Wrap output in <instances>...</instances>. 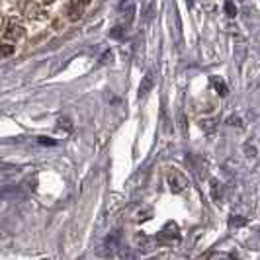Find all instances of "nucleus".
<instances>
[{
	"label": "nucleus",
	"mask_w": 260,
	"mask_h": 260,
	"mask_svg": "<svg viewBox=\"0 0 260 260\" xmlns=\"http://www.w3.org/2000/svg\"><path fill=\"white\" fill-rule=\"evenodd\" d=\"M119 251V231H112L106 237L98 247H96V255L100 259H114Z\"/></svg>",
	"instance_id": "1"
},
{
	"label": "nucleus",
	"mask_w": 260,
	"mask_h": 260,
	"mask_svg": "<svg viewBox=\"0 0 260 260\" xmlns=\"http://www.w3.org/2000/svg\"><path fill=\"white\" fill-rule=\"evenodd\" d=\"M159 245H176L180 241V227L174 221H168L165 227L161 229V233L155 239Z\"/></svg>",
	"instance_id": "2"
},
{
	"label": "nucleus",
	"mask_w": 260,
	"mask_h": 260,
	"mask_svg": "<svg viewBox=\"0 0 260 260\" xmlns=\"http://www.w3.org/2000/svg\"><path fill=\"white\" fill-rule=\"evenodd\" d=\"M166 182H168V186H170V192H174V194L184 192L190 184L188 178H186L180 170H176V168H168V172H166Z\"/></svg>",
	"instance_id": "3"
},
{
	"label": "nucleus",
	"mask_w": 260,
	"mask_h": 260,
	"mask_svg": "<svg viewBox=\"0 0 260 260\" xmlns=\"http://www.w3.org/2000/svg\"><path fill=\"white\" fill-rule=\"evenodd\" d=\"M2 37H4L6 41H10V43L22 39V37H24V25L18 24V22H10V24L6 25V29L2 31Z\"/></svg>",
	"instance_id": "4"
},
{
	"label": "nucleus",
	"mask_w": 260,
	"mask_h": 260,
	"mask_svg": "<svg viewBox=\"0 0 260 260\" xmlns=\"http://www.w3.org/2000/svg\"><path fill=\"white\" fill-rule=\"evenodd\" d=\"M155 245H157V241H155V239L143 235V233H139V235L135 237V247H137L141 253H149V251H153V247H155Z\"/></svg>",
	"instance_id": "5"
},
{
	"label": "nucleus",
	"mask_w": 260,
	"mask_h": 260,
	"mask_svg": "<svg viewBox=\"0 0 260 260\" xmlns=\"http://www.w3.org/2000/svg\"><path fill=\"white\" fill-rule=\"evenodd\" d=\"M67 16H69V20H72V22L80 20L82 18V4H78L76 0H72L71 4L67 6Z\"/></svg>",
	"instance_id": "6"
},
{
	"label": "nucleus",
	"mask_w": 260,
	"mask_h": 260,
	"mask_svg": "<svg viewBox=\"0 0 260 260\" xmlns=\"http://www.w3.org/2000/svg\"><path fill=\"white\" fill-rule=\"evenodd\" d=\"M153 84H155V78H153V72H147L145 76H143L141 80V86H139V98L147 94V92H151V88H153Z\"/></svg>",
	"instance_id": "7"
},
{
	"label": "nucleus",
	"mask_w": 260,
	"mask_h": 260,
	"mask_svg": "<svg viewBox=\"0 0 260 260\" xmlns=\"http://www.w3.org/2000/svg\"><path fill=\"white\" fill-rule=\"evenodd\" d=\"M212 82H213V86L217 88V92H219V96H227L229 94V88H227V84L219 78V76H213L212 78Z\"/></svg>",
	"instance_id": "8"
},
{
	"label": "nucleus",
	"mask_w": 260,
	"mask_h": 260,
	"mask_svg": "<svg viewBox=\"0 0 260 260\" xmlns=\"http://www.w3.org/2000/svg\"><path fill=\"white\" fill-rule=\"evenodd\" d=\"M27 16H31V18H39V16H43V12L35 6V4H31V2H27V10H24Z\"/></svg>",
	"instance_id": "9"
},
{
	"label": "nucleus",
	"mask_w": 260,
	"mask_h": 260,
	"mask_svg": "<svg viewBox=\"0 0 260 260\" xmlns=\"http://www.w3.org/2000/svg\"><path fill=\"white\" fill-rule=\"evenodd\" d=\"M118 255H119V260H135V255H133V251H131L129 247H123V249H119Z\"/></svg>",
	"instance_id": "10"
},
{
	"label": "nucleus",
	"mask_w": 260,
	"mask_h": 260,
	"mask_svg": "<svg viewBox=\"0 0 260 260\" xmlns=\"http://www.w3.org/2000/svg\"><path fill=\"white\" fill-rule=\"evenodd\" d=\"M202 129H204L208 135L215 133V121H213V119H204V121H202Z\"/></svg>",
	"instance_id": "11"
},
{
	"label": "nucleus",
	"mask_w": 260,
	"mask_h": 260,
	"mask_svg": "<svg viewBox=\"0 0 260 260\" xmlns=\"http://www.w3.org/2000/svg\"><path fill=\"white\" fill-rule=\"evenodd\" d=\"M208 260H237L233 255H227V253H213Z\"/></svg>",
	"instance_id": "12"
},
{
	"label": "nucleus",
	"mask_w": 260,
	"mask_h": 260,
	"mask_svg": "<svg viewBox=\"0 0 260 260\" xmlns=\"http://www.w3.org/2000/svg\"><path fill=\"white\" fill-rule=\"evenodd\" d=\"M212 194L215 196V200H221V184H219L217 180L212 182Z\"/></svg>",
	"instance_id": "13"
},
{
	"label": "nucleus",
	"mask_w": 260,
	"mask_h": 260,
	"mask_svg": "<svg viewBox=\"0 0 260 260\" xmlns=\"http://www.w3.org/2000/svg\"><path fill=\"white\" fill-rule=\"evenodd\" d=\"M225 12H227V16H229V18H235L237 16V8H235V4H233L231 0L225 4Z\"/></svg>",
	"instance_id": "14"
},
{
	"label": "nucleus",
	"mask_w": 260,
	"mask_h": 260,
	"mask_svg": "<svg viewBox=\"0 0 260 260\" xmlns=\"http://www.w3.org/2000/svg\"><path fill=\"white\" fill-rule=\"evenodd\" d=\"M229 223H231L233 227H239V225H245V223H247V219H245V217H241V215H233V217L229 219Z\"/></svg>",
	"instance_id": "15"
},
{
	"label": "nucleus",
	"mask_w": 260,
	"mask_h": 260,
	"mask_svg": "<svg viewBox=\"0 0 260 260\" xmlns=\"http://www.w3.org/2000/svg\"><path fill=\"white\" fill-rule=\"evenodd\" d=\"M110 37H114V39H121V37H123V27H121V25H116V27L110 31Z\"/></svg>",
	"instance_id": "16"
},
{
	"label": "nucleus",
	"mask_w": 260,
	"mask_h": 260,
	"mask_svg": "<svg viewBox=\"0 0 260 260\" xmlns=\"http://www.w3.org/2000/svg\"><path fill=\"white\" fill-rule=\"evenodd\" d=\"M12 53H14V47H12V45H2V47H0V57L12 55Z\"/></svg>",
	"instance_id": "17"
},
{
	"label": "nucleus",
	"mask_w": 260,
	"mask_h": 260,
	"mask_svg": "<svg viewBox=\"0 0 260 260\" xmlns=\"http://www.w3.org/2000/svg\"><path fill=\"white\" fill-rule=\"evenodd\" d=\"M39 143H41V145H49V147H51V145H55L57 141H51L49 137H39Z\"/></svg>",
	"instance_id": "18"
},
{
	"label": "nucleus",
	"mask_w": 260,
	"mask_h": 260,
	"mask_svg": "<svg viewBox=\"0 0 260 260\" xmlns=\"http://www.w3.org/2000/svg\"><path fill=\"white\" fill-rule=\"evenodd\" d=\"M76 2H78V4H82V6H84V4H88V2H90V0H76Z\"/></svg>",
	"instance_id": "19"
},
{
	"label": "nucleus",
	"mask_w": 260,
	"mask_h": 260,
	"mask_svg": "<svg viewBox=\"0 0 260 260\" xmlns=\"http://www.w3.org/2000/svg\"><path fill=\"white\" fill-rule=\"evenodd\" d=\"M43 2H45V4H51V2H55V0H43Z\"/></svg>",
	"instance_id": "20"
}]
</instances>
